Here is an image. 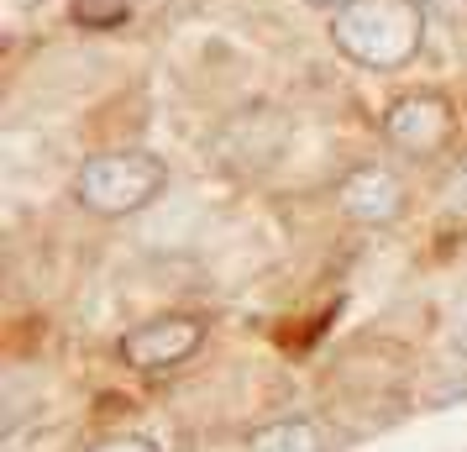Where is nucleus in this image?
<instances>
[{
    "instance_id": "obj_8",
    "label": "nucleus",
    "mask_w": 467,
    "mask_h": 452,
    "mask_svg": "<svg viewBox=\"0 0 467 452\" xmlns=\"http://www.w3.org/2000/svg\"><path fill=\"white\" fill-rule=\"evenodd\" d=\"M441 221H467V152L441 179Z\"/></svg>"
},
{
    "instance_id": "obj_9",
    "label": "nucleus",
    "mask_w": 467,
    "mask_h": 452,
    "mask_svg": "<svg viewBox=\"0 0 467 452\" xmlns=\"http://www.w3.org/2000/svg\"><path fill=\"white\" fill-rule=\"evenodd\" d=\"M89 452H163L152 436H106V442H95Z\"/></svg>"
},
{
    "instance_id": "obj_1",
    "label": "nucleus",
    "mask_w": 467,
    "mask_h": 452,
    "mask_svg": "<svg viewBox=\"0 0 467 452\" xmlns=\"http://www.w3.org/2000/svg\"><path fill=\"white\" fill-rule=\"evenodd\" d=\"M331 47L368 74L410 68L425 47V5L420 0H352L331 11Z\"/></svg>"
},
{
    "instance_id": "obj_2",
    "label": "nucleus",
    "mask_w": 467,
    "mask_h": 452,
    "mask_svg": "<svg viewBox=\"0 0 467 452\" xmlns=\"http://www.w3.org/2000/svg\"><path fill=\"white\" fill-rule=\"evenodd\" d=\"M163 190H169V163L148 148L95 152L74 173V200L100 221H121V215L148 211Z\"/></svg>"
},
{
    "instance_id": "obj_4",
    "label": "nucleus",
    "mask_w": 467,
    "mask_h": 452,
    "mask_svg": "<svg viewBox=\"0 0 467 452\" xmlns=\"http://www.w3.org/2000/svg\"><path fill=\"white\" fill-rule=\"evenodd\" d=\"M200 347H205V321H194V316H158V321L131 326L121 337V358L137 373H163V368L190 363Z\"/></svg>"
},
{
    "instance_id": "obj_10",
    "label": "nucleus",
    "mask_w": 467,
    "mask_h": 452,
    "mask_svg": "<svg viewBox=\"0 0 467 452\" xmlns=\"http://www.w3.org/2000/svg\"><path fill=\"white\" fill-rule=\"evenodd\" d=\"M451 352L467 358V295H457V305H451Z\"/></svg>"
},
{
    "instance_id": "obj_6",
    "label": "nucleus",
    "mask_w": 467,
    "mask_h": 452,
    "mask_svg": "<svg viewBox=\"0 0 467 452\" xmlns=\"http://www.w3.org/2000/svg\"><path fill=\"white\" fill-rule=\"evenodd\" d=\"M247 452H331L326 447V431L305 415H289V421H274V426H257L247 436Z\"/></svg>"
},
{
    "instance_id": "obj_12",
    "label": "nucleus",
    "mask_w": 467,
    "mask_h": 452,
    "mask_svg": "<svg viewBox=\"0 0 467 452\" xmlns=\"http://www.w3.org/2000/svg\"><path fill=\"white\" fill-rule=\"evenodd\" d=\"M305 5H320V11H341V5H352V0H305Z\"/></svg>"
},
{
    "instance_id": "obj_5",
    "label": "nucleus",
    "mask_w": 467,
    "mask_h": 452,
    "mask_svg": "<svg viewBox=\"0 0 467 452\" xmlns=\"http://www.w3.org/2000/svg\"><path fill=\"white\" fill-rule=\"evenodd\" d=\"M337 205L358 226H394L404 215V205H410V194H404V179L394 169L362 163V169H352L337 184Z\"/></svg>"
},
{
    "instance_id": "obj_3",
    "label": "nucleus",
    "mask_w": 467,
    "mask_h": 452,
    "mask_svg": "<svg viewBox=\"0 0 467 452\" xmlns=\"http://www.w3.org/2000/svg\"><path fill=\"white\" fill-rule=\"evenodd\" d=\"M383 137L389 148L404 152V158H436V152L457 137V110L446 95L436 89H415V95H400L389 116H383Z\"/></svg>"
},
{
    "instance_id": "obj_11",
    "label": "nucleus",
    "mask_w": 467,
    "mask_h": 452,
    "mask_svg": "<svg viewBox=\"0 0 467 452\" xmlns=\"http://www.w3.org/2000/svg\"><path fill=\"white\" fill-rule=\"evenodd\" d=\"M425 11H431V5H441V11H467V0H420Z\"/></svg>"
},
{
    "instance_id": "obj_13",
    "label": "nucleus",
    "mask_w": 467,
    "mask_h": 452,
    "mask_svg": "<svg viewBox=\"0 0 467 452\" xmlns=\"http://www.w3.org/2000/svg\"><path fill=\"white\" fill-rule=\"evenodd\" d=\"M22 5H43V0H22Z\"/></svg>"
},
{
    "instance_id": "obj_7",
    "label": "nucleus",
    "mask_w": 467,
    "mask_h": 452,
    "mask_svg": "<svg viewBox=\"0 0 467 452\" xmlns=\"http://www.w3.org/2000/svg\"><path fill=\"white\" fill-rule=\"evenodd\" d=\"M68 11L89 32H110V26L127 22V0H68Z\"/></svg>"
}]
</instances>
